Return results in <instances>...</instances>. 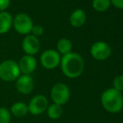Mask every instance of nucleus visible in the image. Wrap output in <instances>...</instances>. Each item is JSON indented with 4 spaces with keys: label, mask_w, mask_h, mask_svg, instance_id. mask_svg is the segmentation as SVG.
Returning <instances> with one entry per match:
<instances>
[{
    "label": "nucleus",
    "mask_w": 123,
    "mask_h": 123,
    "mask_svg": "<svg viewBox=\"0 0 123 123\" xmlns=\"http://www.w3.org/2000/svg\"><path fill=\"white\" fill-rule=\"evenodd\" d=\"M61 70L66 77L74 79L82 74L85 69V61L77 53L70 52L63 55L60 60Z\"/></svg>",
    "instance_id": "obj_1"
},
{
    "label": "nucleus",
    "mask_w": 123,
    "mask_h": 123,
    "mask_svg": "<svg viewBox=\"0 0 123 123\" xmlns=\"http://www.w3.org/2000/svg\"><path fill=\"white\" fill-rule=\"evenodd\" d=\"M100 102L103 108L111 113H118L123 109V96L122 92L114 88H109L102 92Z\"/></svg>",
    "instance_id": "obj_2"
},
{
    "label": "nucleus",
    "mask_w": 123,
    "mask_h": 123,
    "mask_svg": "<svg viewBox=\"0 0 123 123\" xmlns=\"http://www.w3.org/2000/svg\"><path fill=\"white\" fill-rule=\"evenodd\" d=\"M20 75V70L16 61L6 60L0 64V79L6 82L16 80Z\"/></svg>",
    "instance_id": "obj_3"
},
{
    "label": "nucleus",
    "mask_w": 123,
    "mask_h": 123,
    "mask_svg": "<svg viewBox=\"0 0 123 123\" xmlns=\"http://www.w3.org/2000/svg\"><path fill=\"white\" fill-rule=\"evenodd\" d=\"M50 96L55 104L63 105L69 101L70 97V91L64 83H57L52 87Z\"/></svg>",
    "instance_id": "obj_4"
},
{
    "label": "nucleus",
    "mask_w": 123,
    "mask_h": 123,
    "mask_svg": "<svg viewBox=\"0 0 123 123\" xmlns=\"http://www.w3.org/2000/svg\"><path fill=\"white\" fill-rule=\"evenodd\" d=\"M13 26L18 34L28 35L29 33H31L34 24L32 18L29 15L21 13L14 17L13 19Z\"/></svg>",
    "instance_id": "obj_5"
},
{
    "label": "nucleus",
    "mask_w": 123,
    "mask_h": 123,
    "mask_svg": "<svg viewBox=\"0 0 123 123\" xmlns=\"http://www.w3.org/2000/svg\"><path fill=\"white\" fill-rule=\"evenodd\" d=\"M49 106V100L44 95H36L30 100L28 109L29 112L34 116H38L44 113Z\"/></svg>",
    "instance_id": "obj_6"
},
{
    "label": "nucleus",
    "mask_w": 123,
    "mask_h": 123,
    "mask_svg": "<svg viewBox=\"0 0 123 123\" xmlns=\"http://www.w3.org/2000/svg\"><path fill=\"white\" fill-rule=\"evenodd\" d=\"M61 57L58 51L55 49H47L40 55V63L44 68L47 70L55 69L60 65Z\"/></svg>",
    "instance_id": "obj_7"
},
{
    "label": "nucleus",
    "mask_w": 123,
    "mask_h": 123,
    "mask_svg": "<svg viewBox=\"0 0 123 123\" xmlns=\"http://www.w3.org/2000/svg\"><path fill=\"white\" fill-rule=\"evenodd\" d=\"M111 54V48L104 41H98L91 45V55L97 60H105L110 57Z\"/></svg>",
    "instance_id": "obj_8"
},
{
    "label": "nucleus",
    "mask_w": 123,
    "mask_h": 123,
    "mask_svg": "<svg viewBox=\"0 0 123 123\" xmlns=\"http://www.w3.org/2000/svg\"><path fill=\"white\" fill-rule=\"evenodd\" d=\"M34 88V81L30 74H20L16 80V89L21 94H30Z\"/></svg>",
    "instance_id": "obj_9"
},
{
    "label": "nucleus",
    "mask_w": 123,
    "mask_h": 123,
    "mask_svg": "<svg viewBox=\"0 0 123 123\" xmlns=\"http://www.w3.org/2000/svg\"><path fill=\"white\" fill-rule=\"evenodd\" d=\"M22 48H23L24 52L27 55L34 56L39 52V49H40V42L37 37L32 35V34H28L23 39Z\"/></svg>",
    "instance_id": "obj_10"
},
{
    "label": "nucleus",
    "mask_w": 123,
    "mask_h": 123,
    "mask_svg": "<svg viewBox=\"0 0 123 123\" xmlns=\"http://www.w3.org/2000/svg\"><path fill=\"white\" fill-rule=\"evenodd\" d=\"M20 73L23 74H30L37 67V60L32 55H24L18 63Z\"/></svg>",
    "instance_id": "obj_11"
},
{
    "label": "nucleus",
    "mask_w": 123,
    "mask_h": 123,
    "mask_svg": "<svg viewBox=\"0 0 123 123\" xmlns=\"http://www.w3.org/2000/svg\"><path fill=\"white\" fill-rule=\"evenodd\" d=\"M86 21V14L85 11L80 8L74 10L70 16V23L74 28H80Z\"/></svg>",
    "instance_id": "obj_12"
},
{
    "label": "nucleus",
    "mask_w": 123,
    "mask_h": 123,
    "mask_svg": "<svg viewBox=\"0 0 123 123\" xmlns=\"http://www.w3.org/2000/svg\"><path fill=\"white\" fill-rule=\"evenodd\" d=\"M13 17L8 12H0V34H6L13 25Z\"/></svg>",
    "instance_id": "obj_13"
},
{
    "label": "nucleus",
    "mask_w": 123,
    "mask_h": 123,
    "mask_svg": "<svg viewBox=\"0 0 123 123\" xmlns=\"http://www.w3.org/2000/svg\"><path fill=\"white\" fill-rule=\"evenodd\" d=\"M29 112V109H28V105L25 102L18 101L16 103L13 104L10 109V113L15 117H24L27 115Z\"/></svg>",
    "instance_id": "obj_14"
},
{
    "label": "nucleus",
    "mask_w": 123,
    "mask_h": 123,
    "mask_svg": "<svg viewBox=\"0 0 123 123\" xmlns=\"http://www.w3.org/2000/svg\"><path fill=\"white\" fill-rule=\"evenodd\" d=\"M47 114H48V117L50 119H53V120H57V119L60 118L62 114H63L62 105L53 103L52 105L48 106Z\"/></svg>",
    "instance_id": "obj_15"
},
{
    "label": "nucleus",
    "mask_w": 123,
    "mask_h": 123,
    "mask_svg": "<svg viewBox=\"0 0 123 123\" xmlns=\"http://www.w3.org/2000/svg\"><path fill=\"white\" fill-rule=\"evenodd\" d=\"M57 49L59 54L65 55L70 53L72 50V43L68 39H60L57 43Z\"/></svg>",
    "instance_id": "obj_16"
},
{
    "label": "nucleus",
    "mask_w": 123,
    "mask_h": 123,
    "mask_svg": "<svg viewBox=\"0 0 123 123\" xmlns=\"http://www.w3.org/2000/svg\"><path fill=\"white\" fill-rule=\"evenodd\" d=\"M111 0H92V7L96 11L102 13L110 8Z\"/></svg>",
    "instance_id": "obj_17"
},
{
    "label": "nucleus",
    "mask_w": 123,
    "mask_h": 123,
    "mask_svg": "<svg viewBox=\"0 0 123 123\" xmlns=\"http://www.w3.org/2000/svg\"><path fill=\"white\" fill-rule=\"evenodd\" d=\"M11 113L6 107H0V123H10Z\"/></svg>",
    "instance_id": "obj_18"
},
{
    "label": "nucleus",
    "mask_w": 123,
    "mask_h": 123,
    "mask_svg": "<svg viewBox=\"0 0 123 123\" xmlns=\"http://www.w3.org/2000/svg\"><path fill=\"white\" fill-rule=\"evenodd\" d=\"M113 88L117 91H123V74H119L113 80Z\"/></svg>",
    "instance_id": "obj_19"
},
{
    "label": "nucleus",
    "mask_w": 123,
    "mask_h": 123,
    "mask_svg": "<svg viewBox=\"0 0 123 123\" xmlns=\"http://www.w3.org/2000/svg\"><path fill=\"white\" fill-rule=\"evenodd\" d=\"M31 33H32V35L35 36V37H39L44 34V28L39 25H34Z\"/></svg>",
    "instance_id": "obj_20"
},
{
    "label": "nucleus",
    "mask_w": 123,
    "mask_h": 123,
    "mask_svg": "<svg viewBox=\"0 0 123 123\" xmlns=\"http://www.w3.org/2000/svg\"><path fill=\"white\" fill-rule=\"evenodd\" d=\"M10 0H0V11L3 12L9 7Z\"/></svg>",
    "instance_id": "obj_21"
},
{
    "label": "nucleus",
    "mask_w": 123,
    "mask_h": 123,
    "mask_svg": "<svg viewBox=\"0 0 123 123\" xmlns=\"http://www.w3.org/2000/svg\"><path fill=\"white\" fill-rule=\"evenodd\" d=\"M111 3L115 8L123 9V0H111Z\"/></svg>",
    "instance_id": "obj_22"
}]
</instances>
